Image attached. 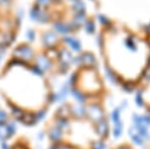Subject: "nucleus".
<instances>
[{
    "mask_svg": "<svg viewBox=\"0 0 150 149\" xmlns=\"http://www.w3.org/2000/svg\"><path fill=\"white\" fill-rule=\"evenodd\" d=\"M138 98L141 106L150 115V78L144 80V82L139 87Z\"/></svg>",
    "mask_w": 150,
    "mask_h": 149,
    "instance_id": "nucleus-2",
    "label": "nucleus"
},
{
    "mask_svg": "<svg viewBox=\"0 0 150 149\" xmlns=\"http://www.w3.org/2000/svg\"><path fill=\"white\" fill-rule=\"evenodd\" d=\"M83 102L81 106L67 105L57 111L49 136L55 142L67 133L69 139L51 149H102L105 145L109 123L104 102Z\"/></svg>",
    "mask_w": 150,
    "mask_h": 149,
    "instance_id": "nucleus-1",
    "label": "nucleus"
},
{
    "mask_svg": "<svg viewBox=\"0 0 150 149\" xmlns=\"http://www.w3.org/2000/svg\"><path fill=\"white\" fill-rule=\"evenodd\" d=\"M109 149H135V148H134V146L132 144L128 143V142H122V143H119L117 145L112 146Z\"/></svg>",
    "mask_w": 150,
    "mask_h": 149,
    "instance_id": "nucleus-3",
    "label": "nucleus"
}]
</instances>
